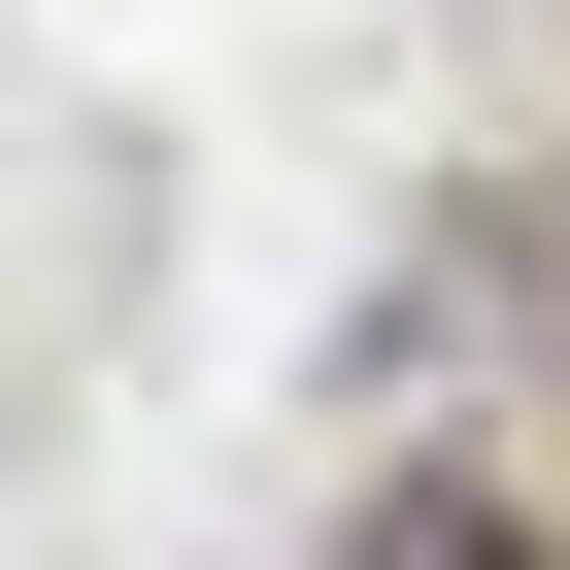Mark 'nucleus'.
<instances>
[{
  "label": "nucleus",
  "mask_w": 570,
  "mask_h": 570,
  "mask_svg": "<svg viewBox=\"0 0 570 570\" xmlns=\"http://www.w3.org/2000/svg\"><path fill=\"white\" fill-rule=\"evenodd\" d=\"M370 570H570L537 503H370Z\"/></svg>",
  "instance_id": "nucleus-1"
}]
</instances>
